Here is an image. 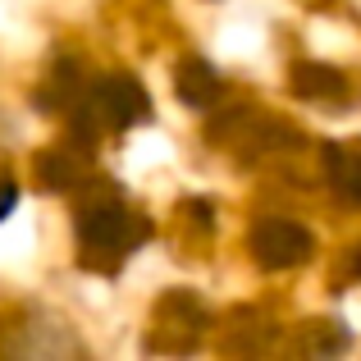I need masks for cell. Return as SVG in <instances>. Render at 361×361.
I'll return each instance as SVG.
<instances>
[{
  "mask_svg": "<svg viewBox=\"0 0 361 361\" xmlns=\"http://www.w3.org/2000/svg\"><path fill=\"white\" fill-rule=\"evenodd\" d=\"M311 252H316L311 233L293 220H261L252 229V256L265 270H293V265H302Z\"/></svg>",
  "mask_w": 361,
  "mask_h": 361,
  "instance_id": "6da1fadb",
  "label": "cell"
},
{
  "mask_svg": "<svg viewBox=\"0 0 361 361\" xmlns=\"http://www.w3.org/2000/svg\"><path fill=\"white\" fill-rule=\"evenodd\" d=\"M78 233L92 252H128V247H137L147 238V224L133 220L128 211H119V206L110 202V206H92L78 220Z\"/></svg>",
  "mask_w": 361,
  "mask_h": 361,
  "instance_id": "7a4b0ae2",
  "label": "cell"
},
{
  "mask_svg": "<svg viewBox=\"0 0 361 361\" xmlns=\"http://www.w3.org/2000/svg\"><path fill=\"white\" fill-rule=\"evenodd\" d=\"M92 110H97V119L110 123V128H133V123H142L151 115V101H147V92H142L128 73H115V78L97 82Z\"/></svg>",
  "mask_w": 361,
  "mask_h": 361,
  "instance_id": "3957f363",
  "label": "cell"
},
{
  "mask_svg": "<svg viewBox=\"0 0 361 361\" xmlns=\"http://www.w3.org/2000/svg\"><path fill=\"white\" fill-rule=\"evenodd\" d=\"M174 92H178L183 106L206 110V106L220 101V73H215L206 60H183V64H178V73H174Z\"/></svg>",
  "mask_w": 361,
  "mask_h": 361,
  "instance_id": "277c9868",
  "label": "cell"
},
{
  "mask_svg": "<svg viewBox=\"0 0 361 361\" xmlns=\"http://www.w3.org/2000/svg\"><path fill=\"white\" fill-rule=\"evenodd\" d=\"M288 87L298 92V97H307V101H334V97H343V73L338 69H329V64H298L293 69V78H288Z\"/></svg>",
  "mask_w": 361,
  "mask_h": 361,
  "instance_id": "5b68a950",
  "label": "cell"
},
{
  "mask_svg": "<svg viewBox=\"0 0 361 361\" xmlns=\"http://www.w3.org/2000/svg\"><path fill=\"white\" fill-rule=\"evenodd\" d=\"M325 165H329V174H334V183L343 188L353 202H361V151L329 147V151H325Z\"/></svg>",
  "mask_w": 361,
  "mask_h": 361,
  "instance_id": "8992f818",
  "label": "cell"
},
{
  "mask_svg": "<svg viewBox=\"0 0 361 361\" xmlns=\"http://www.w3.org/2000/svg\"><path fill=\"white\" fill-rule=\"evenodd\" d=\"M37 174H42L46 188L60 192V188H69L73 178H78V169H73V160H64V156H42V160H37Z\"/></svg>",
  "mask_w": 361,
  "mask_h": 361,
  "instance_id": "52a82bcc",
  "label": "cell"
},
{
  "mask_svg": "<svg viewBox=\"0 0 361 361\" xmlns=\"http://www.w3.org/2000/svg\"><path fill=\"white\" fill-rule=\"evenodd\" d=\"M14 202H18V188H14V178H0V220H5V215L14 211Z\"/></svg>",
  "mask_w": 361,
  "mask_h": 361,
  "instance_id": "ba28073f",
  "label": "cell"
}]
</instances>
